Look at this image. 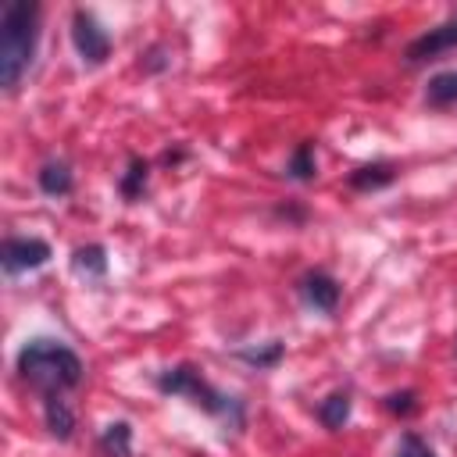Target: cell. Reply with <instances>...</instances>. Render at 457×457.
I'll return each mask as SVG.
<instances>
[{"label":"cell","mask_w":457,"mask_h":457,"mask_svg":"<svg viewBox=\"0 0 457 457\" xmlns=\"http://www.w3.org/2000/svg\"><path fill=\"white\" fill-rule=\"evenodd\" d=\"M71 271L86 275V278H104L107 275V250L100 243H86V246H75L71 253Z\"/></svg>","instance_id":"cell-12"},{"label":"cell","mask_w":457,"mask_h":457,"mask_svg":"<svg viewBox=\"0 0 457 457\" xmlns=\"http://www.w3.org/2000/svg\"><path fill=\"white\" fill-rule=\"evenodd\" d=\"M14 368H18V375H21L32 389H39L43 396L68 393V389H75V386L82 382V375H86L82 357H79L68 343L46 339V336L29 339V343L18 350Z\"/></svg>","instance_id":"cell-1"},{"label":"cell","mask_w":457,"mask_h":457,"mask_svg":"<svg viewBox=\"0 0 457 457\" xmlns=\"http://www.w3.org/2000/svg\"><path fill=\"white\" fill-rule=\"evenodd\" d=\"M286 175L293 179V182H311L314 175H318V161H314V143H300L293 154H289V161H286Z\"/></svg>","instance_id":"cell-16"},{"label":"cell","mask_w":457,"mask_h":457,"mask_svg":"<svg viewBox=\"0 0 457 457\" xmlns=\"http://www.w3.org/2000/svg\"><path fill=\"white\" fill-rule=\"evenodd\" d=\"M146 182H150V164H146L143 157H129V168H125V175L118 179V193H121L125 200H139L143 189H146Z\"/></svg>","instance_id":"cell-14"},{"label":"cell","mask_w":457,"mask_h":457,"mask_svg":"<svg viewBox=\"0 0 457 457\" xmlns=\"http://www.w3.org/2000/svg\"><path fill=\"white\" fill-rule=\"evenodd\" d=\"M350 407H353L350 393H346V389H336V393H328V396L318 403V421H321L328 432H339V428L350 421Z\"/></svg>","instance_id":"cell-11"},{"label":"cell","mask_w":457,"mask_h":457,"mask_svg":"<svg viewBox=\"0 0 457 457\" xmlns=\"http://www.w3.org/2000/svg\"><path fill=\"white\" fill-rule=\"evenodd\" d=\"M450 50H457V14L446 18L443 25L428 29V32H421L418 39H411L403 57H407V64H425V61H436Z\"/></svg>","instance_id":"cell-6"},{"label":"cell","mask_w":457,"mask_h":457,"mask_svg":"<svg viewBox=\"0 0 457 457\" xmlns=\"http://www.w3.org/2000/svg\"><path fill=\"white\" fill-rule=\"evenodd\" d=\"M104 457H132V425L129 421H111L100 439H96Z\"/></svg>","instance_id":"cell-13"},{"label":"cell","mask_w":457,"mask_h":457,"mask_svg":"<svg viewBox=\"0 0 457 457\" xmlns=\"http://www.w3.org/2000/svg\"><path fill=\"white\" fill-rule=\"evenodd\" d=\"M236 357L246 361V364H253V368H275L282 361V343L278 339H268L264 346H243V350H236Z\"/></svg>","instance_id":"cell-17"},{"label":"cell","mask_w":457,"mask_h":457,"mask_svg":"<svg viewBox=\"0 0 457 457\" xmlns=\"http://www.w3.org/2000/svg\"><path fill=\"white\" fill-rule=\"evenodd\" d=\"M50 261V243L36 239V236H7L0 246V264L7 275H21V271H36Z\"/></svg>","instance_id":"cell-5"},{"label":"cell","mask_w":457,"mask_h":457,"mask_svg":"<svg viewBox=\"0 0 457 457\" xmlns=\"http://www.w3.org/2000/svg\"><path fill=\"white\" fill-rule=\"evenodd\" d=\"M396 457H436V450L418 432H403L400 436V446H396Z\"/></svg>","instance_id":"cell-19"},{"label":"cell","mask_w":457,"mask_h":457,"mask_svg":"<svg viewBox=\"0 0 457 457\" xmlns=\"http://www.w3.org/2000/svg\"><path fill=\"white\" fill-rule=\"evenodd\" d=\"M36 186L46 193V196H68L75 189V175L68 168V161H46L39 171H36Z\"/></svg>","instance_id":"cell-10"},{"label":"cell","mask_w":457,"mask_h":457,"mask_svg":"<svg viewBox=\"0 0 457 457\" xmlns=\"http://www.w3.org/2000/svg\"><path fill=\"white\" fill-rule=\"evenodd\" d=\"M71 43H75L82 64H89V68H96V64H104L111 57V36H107V29L96 21V14H89L82 7L71 14Z\"/></svg>","instance_id":"cell-4"},{"label":"cell","mask_w":457,"mask_h":457,"mask_svg":"<svg viewBox=\"0 0 457 457\" xmlns=\"http://www.w3.org/2000/svg\"><path fill=\"white\" fill-rule=\"evenodd\" d=\"M382 403H386V411H389V414L411 418V414L418 411V393H414V389H400V393H389Z\"/></svg>","instance_id":"cell-18"},{"label":"cell","mask_w":457,"mask_h":457,"mask_svg":"<svg viewBox=\"0 0 457 457\" xmlns=\"http://www.w3.org/2000/svg\"><path fill=\"white\" fill-rule=\"evenodd\" d=\"M346 182H350V189H357V193L386 189V186L396 182V164H393V161H368V164L353 168Z\"/></svg>","instance_id":"cell-8"},{"label":"cell","mask_w":457,"mask_h":457,"mask_svg":"<svg viewBox=\"0 0 457 457\" xmlns=\"http://www.w3.org/2000/svg\"><path fill=\"white\" fill-rule=\"evenodd\" d=\"M39 4L32 0H11L0 11V86L14 93L21 86V75L32 68L36 46H39Z\"/></svg>","instance_id":"cell-2"},{"label":"cell","mask_w":457,"mask_h":457,"mask_svg":"<svg viewBox=\"0 0 457 457\" xmlns=\"http://www.w3.org/2000/svg\"><path fill=\"white\" fill-rule=\"evenodd\" d=\"M425 104L428 107H450L457 104V71H439L425 86Z\"/></svg>","instance_id":"cell-15"},{"label":"cell","mask_w":457,"mask_h":457,"mask_svg":"<svg viewBox=\"0 0 457 457\" xmlns=\"http://www.w3.org/2000/svg\"><path fill=\"white\" fill-rule=\"evenodd\" d=\"M157 389H161L164 396H186V400H193L196 407H204L207 414L228 421L232 428H243V421H246L243 400L225 396L221 389H214V386H211L193 364H186V361L175 364V368H164V371L157 375Z\"/></svg>","instance_id":"cell-3"},{"label":"cell","mask_w":457,"mask_h":457,"mask_svg":"<svg viewBox=\"0 0 457 457\" xmlns=\"http://www.w3.org/2000/svg\"><path fill=\"white\" fill-rule=\"evenodd\" d=\"M339 282L328 275V271H321V268H314V271H307L303 278H300V296H303V303L307 307H314V311H321V314H332L336 307H339Z\"/></svg>","instance_id":"cell-7"},{"label":"cell","mask_w":457,"mask_h":457,"mask_svg":"<svg viewBox=\"0 0 457 457\" xmlns=\"http://www.w3.org/2000/svg\"><path fill=\"white\" fill-rule=\"evenodd\" d=\"M43 421H46V428H50L54 439H61V443L71 439V432H75V411L68 407L64 393L43 396Z\"/></svg>","instance_id":"cell-9"}]
</instances>
